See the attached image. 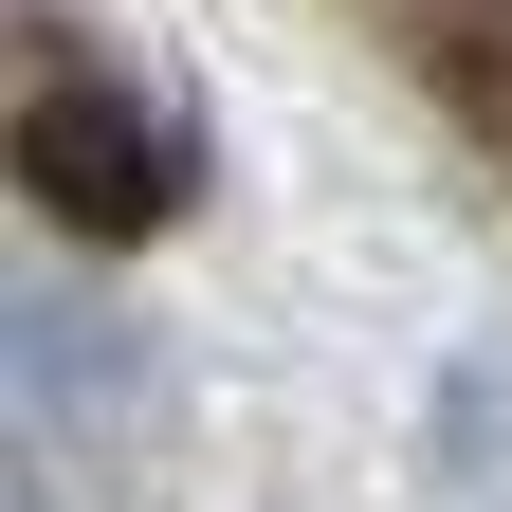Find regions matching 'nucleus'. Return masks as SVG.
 Returning a JSON list of instances; mask_svg holds the SVG:
<instances>
[{"label":"nucleus","mask_w":512,"mask_h":512,"mask_svg":"<svg viewBox=\"0 0 512 512\" xmlns=\"http://www.w3.org/2000/svg\"><path fill=\"white\" fill-rule=\"evenodd\" d=\"M19 165H37V202H55V220H92V238H147V220L183 202V147H165L110 74H37Z\"/></svg>","instance_id":"obj_1"}]
</instances>
